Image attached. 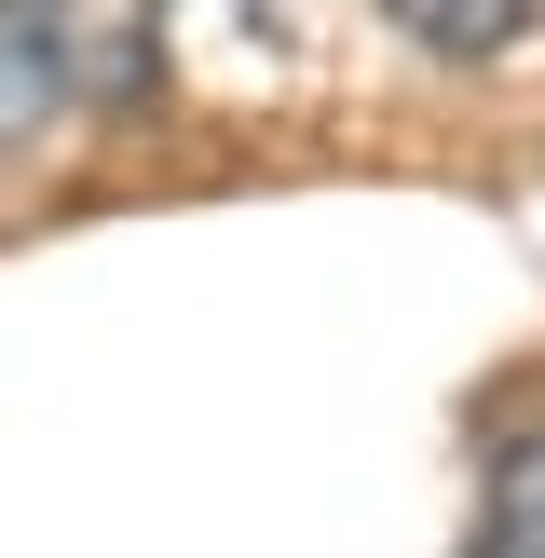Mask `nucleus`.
I'll use <instances>...</instances> for the list:
<instances>
[{"label": "nucleus", "mask_w": 545, "mask_h": 558, "mask_svg": "<svg viewBox=\"0 0 545 558\" xmlns=\"http://www.w3.org/2000/svg\"><path fill=\"white\" fill-rule=\"evenodd\" d=\"M532 14L545 0H396V27L423 54H505V41H532Z\"/></svg>", "instance_id": "nucleus-1"}, {"label": "nucleus", "mask_w": 545, "mask_h": 558, "mask_svg": "<svg viewBox=\"0 0 545 558\" xmlns=\"http://www.w3.org/2000/svg\"><path fill=\"white\" fill-rule=\"evenodd\" d=\"M491 558H545V436H505L491 463V518H477Z\"/></svg>", "instance_id": "nucleus-2"}]
</instances>
